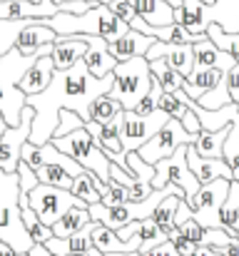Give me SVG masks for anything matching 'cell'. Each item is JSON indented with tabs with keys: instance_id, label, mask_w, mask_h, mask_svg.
<instances>
[{
	"instance_id": "cell-1",
	"label": "cell",
	"mask_w": 239,
	"mask_h": 256,
	"mask_svg": "<svg viewBox=\"0 0 239 256\" xmlns=\"http://www.w3.org/2000/svg\"><path fill=\"white\" fill-rule=\"evenodd\" d=\"M115 82V75H105V78H95L85 60H80L78 65L68 68V70H55L50 85L45 87L40 94H28L25 104L35 107V117H33V130L28 142L43 147L45 142L53 140L58 122H60V110H73L87 124V110L90 102L100 94H110Z\"/></svg>"
},
{
	"instance_id": "cell-2",
	"label": "cell",
	"mask_w": 239,
	"mask_h": 256,
	"mask_svg": "<svg viewBox=\"0 0 239 256\" xmlns=\"http://www.w3.org/2000/svg\"><path fill=\"white\" fill-rule=\"evenodd\" d=\"M0 239L18 254H28L35 242L28 234L20 214V176L18 172L0 170Z\"/></svg>"
},
{
	"instance_id": "cell-3",
	"label": "cell",
	"mask_w": 239,
	"mask_h": 256,
	"mask_svg": "<svg viewBox=\"0 0 239 256\" xmlns=\"http://www.w3.org/2000/svg\"><path fill=\"white\" fill-rule=\"evenodd\" d=\"M35 60L38 55H23L15 48L0 55V114L10 127H20L23 122V107L28 94L20 90V80Z\"/></svg>"
},
{
	"instance_id": "cell-4",
	"label": "cell",
	"mask_w": 239,
	"mask_h": 256,
	"mask_svg": "<svg viewBox=\"0 0 239 256\" xmlns=\"http://www.w3.org/2000/svg\"><path fill=\"white\" fill-rule=\"evenodd\" d=\"M112 75H115V82L110 90V97L117 100L125 110H137L140 100L155 85L152 72H150V60L145 55L117 62Z\"/></svg>"
},
{
	"instance_id": "cell-5",
	"label": "cell",
	"mask_w": 239,
	"mask_h": 256,
	"mask_svg": "<svg viewBox=\"0 0 239 256\" xmlns=\"http://www.w3.org/2000/svg\"><path fill=\"white\" fill-rule=\"evenodd\" d=\"M53 144H55L60 152L70 154L80 167H85L87 172H92L95 176H100L105 184L110 182V167H112V162H110L107 152H105V150L95 142V137L87 132V127L75 130V132L68 134V137H53Z\"/></svg>"
},
{
	"instance_id": "cell-6",
	"label": "cell",
	"mask_w": 239,
	"mask_h": 256,
	"mask_svg": "<svg viewBox=\"0 0 239 256\" xmlns=\"http://www.w3.org/2000/svg\"><path fill=\"white\" fill-rule=\"evenodd\" d=\"M28 202H30L33 212L40 216V222L48 224V226H53V224H55L63 214H68L73 206H87L70 189L50 186V184H38L35 189H30Z\"/></svg>"
},
{
	"instance_id": "cell-7",
	"label": "cell",
	"mask_w": 239,
	"mask_h": 256,
	"mask_svg": "<svg viewBox=\"0 0 239 256\" xmlns=\"http://www.w3.org/2000/svg\"><path fill=\"white\" fill-rule=\"evenodd\" d=\"M187 147L189 144H182L172 157L167 160H159L155 164V179H152V186L155 189H164L167 184H177L182 192H184V199L192 202L194 194L199 192V179L192 174L189 170V162H187Z\"/></svg>"
},
{
	"instance_id": "cell-8",
	"label": "cell",
	"mask_w": 239,
	"mask_h": 256,
	"mask_svg": "<svg viewBox=\"0 0 239 256\" xmlns=\"http://www.w3.org/2000/svg\"><path fill=\"white\" fill-rule=\"evenodd\" d=\"M169 114L164 110H157L152 114H137L135 110H125V120H122V150L125 154L137 152L142 144H147L159 130L167 124Z\"/></svg>"
},
{
	"instance_id": "cell-9",
	"label": "cell",
	"mask_w": 239,
	"mask_h": 256,
	"mask_svg": "<svg viewBox=\"0 0 239 256\" xmlns=\"http://www.w3.org/2000/svg\"><path fill=\"white\" fill-rule=\"evenodd\" d=\"M194 140H197V134H189V132L182 127L179 120L169 117L167 124L159 130L147 144H142L137 152H140V157H142L147 164H157L159 160L172 157L182 144H194Z\"/></svg>"
},
{
	"instance_id": "cell-10",
	"label": "cell",
	"mask_w": 239,
	"mask_h": 256,
	"mask_svg": "<svg viewBox=\"0 0 239 256\" xmlns=\"http://www.w3.org/2000/svg\"><path fill=\"white\" fill-rule=\"evenodd\" d=\"M229 186H232V179H214V182H207L199 186V192L194 194V199L189 202L192 212H194V219L204 226V229H222L219 226V209L229 194Z\"/></svg>"
},
{
	"instance_id": "cell-11",
	"label": "cell",
	"mask_w": 239,
	"mask_h": 256,
	"mask_svg": "<svg viewBox=\"0 0 239 256\" xmlns=\"http://www.w3.org/2000/svg\"><path fill=\"white\" fill-rule=\"evenodd\" d=\"M33 117H35V107L25 104L23 107V122H20V127H8V132L3 134V140H0V170L18 172L23 144L28 142L30 130H33Z\"/></svg>"
},
{
	"instance_id": "cell-12",
	"label": "cell",
	"mask_w": 239,
	"mask_h": 256,
	"mask_svg": "<svg viewBox=\"0 0 239 256\" xmlns=\"http://www.w3.org/2000/svg\"><path fill=\"white\" fill-rule=\"evenodd\" d=\"M145 58L150 62L164 58L169 62V68H174L182 78H189L192 75V68H194V45H174V42L155 40V45L147 50Z\"/></svg>"
},
{
	"instance_id": "cell-13",
	"label": "cell",
	"mask_w": 239,
	"mask_h": 256,
	"mask_svg": "<svg viewBox=\"0 0 239 256\" xmlns=\"http://www.w3.org/2000/svg\"><path fill=\"white\" fill-rule=\"evenodd\" d=\"M87 42V52H85V65L95 78H105L117 68V60L110 55V42L100 35H80Z\"/></svg>"
},
{
	"instance_id": "cell-14",
	"label": "cell",
	"mask_w": 239,
	"mask_h": 256,
	"mask_svg": "<svg viewBox=\"0 0 239 256\" xmlns=\"http://www.w3.org/2000/svg\"><path fill=\"white\" fill-rule=\"evenodd\" d=\"M92 246L100 252V254H140V246H142V239L140 234H135L130 242H122L117 236L115 229L95 222V229H92Z\"/></svg>"
},
{
	"instance_id": "cell-15",
	"label": "cell",
	"mask_w": 239,
	"mask_h": 256,
	"mask_svg": "<svg viewBox=\"0 0 239 256\" xmlns=\"http://www.w3.org/2000/svg\"><path fill=\"white\" fill-rule=\"evenodd\" d=\"M237 65V58L219 50L209 38L194 42V68L192 72H199V70H222V72H229L232 68Z\"/></svg>"
},
{
	"instance_id": "cell-16",
	"label": "cell",
	"mask_w": 239,
	"mask_h": 256,
	"mask_svg": "<svg viewBox=\"0 0 239 256\" xmlns=\"http://www.w3.org/2000/svg\"><path fill=\"white\" fill-rule=\"evenodd\" d=\"M187 162H189V170L192 174L199 179V184H207V182H214V179H232V170L227 164V160H212V157H202L194 144L187 147Z\"/></svg>"
},
{
	"instance_id": "cell-17",
	"label": "cell",
	"mask_w": 239,
	"mask_h": 256,
	"mask_svg": "<svg viewBox=\"0 0 239 256\" xmlns=\"http://www.w3.org/2000/svg\"><path fill=\"white\" fill-rule=\"evenodd\" d=\"M152 45H155V38H152V35H142L140 30L130 28L120 40L110 42V55H112L117 62H125V60L147 55V50H150Z\"/></svg>"
},
{
	"instance_id": "cell-18",
	"label": "cell",
	"mask_w": 239,
	"mask_h": 256,
	"mask_svg": "<svg viewBox=\"0 0 239 256\" xmlns=\"http://www.w3.org/2000/svg\"><path fill=\"white\" fill-rule=\"evenodd\" d=\"M53 75H55V62H53L50 55H43V58H38V60L28 68V72L23 75L20 90H23L25 94H40L45 87L50 85Z\"/></svg>"
},
{
	"instance_id": "cell-19",
	"label": "cell",
	"mask_w": 239,
	"mask_h": 256,
	"mask_svg": "<svg viewBox=\"0 0 239 256\" xmlns=\"http://www.w3.org/2000/svg\"><path fill=\"white\" fill-rule=\"evenodd\" d=\"M87 52V42L82 38H58L55 40V50H53V62L55 70H68L73 65H78Z\"/></svg>"
},
{
	"instance_id": "cell-20",
	"label": "cell",
	"mask_w": 239,
	"mask_h": 256,
	"mask_svg": "<svg viewBox=\"0 0 239 256\" xmlns=\"http://www.w3.org/2000/svg\"><path fill=\"white\" fill-rule=\"evenodd\" d=\"M232 132V124L212 132V130H199L197 140H194V150L202 154V157H212V160H222V152H224V142Z\"/></svg>"
},
{
	"instance_id": "cell-21",
	"label": "cell",
	"mask_w": 239,
	"mask_h": 256,
	"mask_svg": "<svg viewBox=\"0 0 239 256\" xmlns=\"http://www.w3.org/2000/svg\"><path fill=\"white\" fill-rule=\"evenodd\" d=\"M227 72H222V70H199V72H192L189 78H184V85L182 90L192 97V100H199L202 94H207L209 90H214V87L222 82V78H224Z\"/></svg>"
},
{
	"instance_id": "cell-22",
	"label": "cell",
	"mask_w": 239,
	"mask_h": 256,
	"mask_svg": "<svg viewBox=\"0 0 239 256\" xmlns=\"http://www.w3.org/2000/svg\"><path fill=\"white\" fill-rule=\"evenodd\" d=\"M90 222H92V216H90V209L87 206H73L68 214H63L53 224V234L55 236H63V239H70L73 234H78L80 229H85Z\"/></svg>"
},
{
	"instance_id": "cell-23",
	"label": "cell",
	"mask_w": 239,
	"mask_h": 256,
	"mask_svg": "<svg viewBox=\"0 0 239 256\" xmlns=\"http://www.w3.org/2000/svg\"><path fill=\"white\" fill-rule=\"evenodd\" d=\"M219 226L229 234V236H239V182L232 179L229 194L219 209Z\"/></svg>"
},
{
	"instance_id": "cell-24",
	"label": "cell",
	"mask_w": 239,
	"mask_h": 256,
	"mask_svg": "<svg viewBox=\"0 0 239 256\" xmlns=\"http://www.w3.org/2000/svg\"><path fill=\"white\" fill-rule=\"evenodd\" d=\"M150 72H152V80L159 82V87H162L167 94L182 90V85H184V78H182L174 68H169V62H167L164 58H159V60H152V62H150Z\"/></svg>"
},
{
	"instance_id": "cell-25",
	"label": "cell",
	"mask_w": 239,
	"mask_h": 256,
	"mask_svg": "<svg viewBox=\"0 0 239 256\" xmlns=\"http://www.w3.org/2000/svg\"><path fill=\"white\" fill-rule=\"evenodd\" d=\"M125 107L117 102V100H112L110 94H100V97H95L92 102H90V110H87V122H97V124H102V122H110L117 112H122Z\"/></svg>"
},
{
	"instance_id": "cell-26",
	"label": "cell",
	"mask_w": 239,
	"mask_h": 256,
	"mask_svg": "<svg viewBox=\"0 0 239 256\" xmlns=\"http://www.w3.org/2000/svg\"><path fill=\"white\" fill-rule=\"evenodd\" d=\"M182 196H184L182 192L167 194V196H164V199L157 204L155 214H152V219H155L159 226L167 232V236H169V232L174 229V214H177V206H179V199H182Z\"/></svg>"
},
{
	"instance_id": "cell-27",
	"label": "cell",
	"mask_w": 239,
	"mask_h": 256,
	"mask_svg": "<svg viewBox=\"0 0 239 256\" xmlns=\"http://www.w3.org/2000/svg\"><path fill=\"white\" fill-rule=\"evenodd\" d=\"M140 239H142V246H140V254H147V252H152L155 246L159 244H164V242H169V236H167V232L159 226L157 222L150 216V219H142L140 222Z\"/></svg>"
},
{
	"instance_id": "cell-28",
	"label": "cell",
	"mask_w": 239,
	"mask_h": 256,
	"mask_svg": "<svg viewBox=\"0 0 239 256\" xmlns=\"http://www.w3.org/2000/svg\"><path fill=\"white\" fill-rule=\"evenodd\" d=\"M92 172H82V174H78L75 179H73V186H70V192L75 194V196H80L87 206L90 204H97V202H102V194L97 192V186H95V182H92Z\"/></svg>"
},
{
	"instance_id": "cell-29",
	"label": "cell",
	"mask_w": 239,
	"mask_h": 256,
	"mask_svg": "<svg viewBox=\"0 0 239 256\" xmlns=\"http://www.w3.org/2000/svg\"><path fill=\"white\" fill-rule=\"evenodd\" d=\"M38 174V179H40V184H50V186H60V189H70L73 186V174H68V172L63 170V167H58V164H43V167H38L35 170Z\"/></svg>"
},
{
	"instance_id": "cell-30",
	"label": "cell",
	"mask_w": 239,
	"mask_h": 256,
	"mask_svg": "<svg viewBox=\"0 0 239 256\" xmlns=\"http://www.w3.org/2000/svg\"><path fill=\"white\" fill-rule=\"evenodd\" d=\"M199 107H204V110H219V107H224V104H229L232 102V94H229V85H227V75L222 78V82L214 87V90H209L207 94H202L199 100H194Z\"/></svg>"
},
{
	"instance_id": "cell-31",
	"label": "cell",
	"mask_w": 239,
	"mask_h": 256,
	"mask_svg": "<svg viewBox=\"0 0 239 256\" xmlns=\"http://www.w3.org/2000/svg\"><path fill=\"white\" fill-rule=\"evenodd\" d=\"M82 127H85V120L80 117L78 112H73V110H60V122H58V130H55L53 137H68V134H73L75 130H82Z\"/></svg>"
},
{
	"instance_id": "cell-32",
	"label": "cell",
	"mask_w": 239,
	"mask_h": 256,
	"mask_svg": "<svg viewBox=\"0 0 239 256\" xmlns=\"http://www.w3.org/2000/svg\"><path fill=\"white\" fill-rule=\"evenodd\" d=\"M222 157L227 160V164H229V170H232V179L239 182V132H234V130L229 132V137H227V142H224Z\"/></svg>"
},
{
	"instance_id": "cell-33",
	"label": "cell",
	"mask_w": 239,
	"mask_h": 256,
	"mask_svg": "<svg viewBox=\"0 0 239 256\" xmlns=\"http://www.w3.org/2000/svg\"><path fill=\"white\" fill-rule=\"evenodd\" d=\"M127 202H130L127 186L120 184V182H115V179H110V182H107V192H105V196H102V204H105V206H120V204H127Z\"/></svg>"
},
{
	"instance_id": "cell-34",
	"label": "cell",
	"mask_w": 239,
	"mask_h": 256,
	"mask_svg": "<svg viewBox=\"0 0 239 256\" xmlns=\"http://www.w3.org/2000/svg\"><path fill=\"white\" fill-rule=\"evenodd\" d=\"M162 94H164V90L159 87V82H155L152 85V90L140 100V104H137V114H152V112H157L159 110V100H162Z\"/></svg>"
},
{
	"instance_id": "cell-35",
	"label": "cell",
	"mask_w": 239,
	"mask_h": 256,
	"mask_svg": "<svg viewBox=\"0 0 239 256\" xmlns=\"http://www.w3.org/2000/svg\"><path fill=\"white\" fill-rule=\"evenodd\" d=\"M179 232H182V234H184L192 244H197V246H199V244H202V236H204V232H207V229H204V226H202L194 216H192V219H187V222L179 226Z\"/></svg>"
},
{
	"instance_id": "cell-36",
	"label": "cell",
	"mask_w": 239,
	"mask_h": 256,
	"mask_svg": "<svg viewBox=\"0 0 239 256\" xmlns=\"http://www.w3.org/2000/svg\"><path fill=\"white\" fill-rule=\"evenodd\" d=\"M169 242L174 244V249L179 252V256H189L194 249H197V244H192V242H189V239L179 232V226H174V229L169 232Z\"/></svg>"
},
{
	"instance_id": "cell-37",
	"label": "cell",
	"mask_w": 239,
	"mask_h": 256,
	"mask_svg": "<svg viewBox=\"0 0 239 256\" xmlns=\"http://www.w3.org/2000/svg\"><path fill=\"white\" fill-rule=\"evenodd\" d=\"M107 8H110L117 18H122L125 22H132V18L137 15V10H135V5H132L130 0H110Z\"/></svg>"
},
{
	"instance_id": "cell-38",
	"label": "cell",
	"mask_w": 239,
	"mask_h": 256,
	"mask_svg": "<svg viewBox=\"0 0 239 256\" xmlns=\"http://www.w3.org/2000/svg\"><path fill=\"white\" fill-rule=\"evenodd\" d=\"M229 239H232V236H229L224 229H207L204 236H202V244H199V246H212V249H217V246L227 244Z\"/></svg>"
},
{
	"instance_id": "cell-39",
	"label": "cell",
	"mask_w": 239,
	"mask_h": 256,
	"mask_svg": "<svg viewBox=\"0 0 239 256\" xmlns=\"http://www.w3.org/2000/svg\"><path fill=\"white\" fill-rule=\"evenodd\" d=\"M45 246H48L50 254H55V256H68L70 254V239H63V236H53Z\"/></svg>"
},
{
	"instance_id": "cell-40",
	"label": "cell",
	"mask_w": 239,
	"mask_h": 256,
	"mask_svg": "<svg viewBox=\"0 0 239 256\" xmlns=\"http://www.w3.org/2000/svg\"><path fill=\"white\" fill-rule=\"evenodd\" d=\"M194 216V212H192V206H189V202L182 196L179 199V206H177V214H174V226H182L187 219H192Z\"/></svg>"
},
{
	"instance_id": "cell-41",
	"label": "cell",
	"mask_w": 239,
	"mask_h": 256,
	"mask_svg": "<svg viewBox=\"0 0 239 256\" xmlns=\"http://www.w3.org/2000/svg\"><path fill=\"white\" fill-rule=\"evenodd\" d=\"M227 85H229V94L232 102H239V62L227 72Z\"/></svg>"
},
{
	"instance_id": "cell-42",
	"label": "cell",
	"mask_w": 239,
	"mask_h": 256,
	"mask_svg": "<svg viewBox=\"0 0 239 256\" xmlns=\"http://www.w3.org/2000/svg\"><path fill=\"white\" fill-rule=\"evenodd\" d=\"M217 252H219L222 256H239V236H232L227 244L217 246Z\"/></svg>"
},
{
	"instance_id": "cell-43",
	"label": "cell",
	"mask_w": 239,
	"mask_h": 256,
	"mask_svg": "<svg viewBox=\"0 0 239 256\" xmlns=\"http://www.w3.org/2000/svg\"><path fill=\"white\" fill-rule=\"evenodd\" d=\"M189 256H222V254H219L217 249H212V246H197Z\"/></svg>"
},
{
	"instance_id": "cell-44",
	"label": "cell",
	"mask_w": 239,
	"mask_h": 256,
	"mask_svg": "<svg viewBox=\"0 0 239 256\" xmlns=\"http://www.w3.org/2000/svg\"><path fill=\"white\" fill-rule=\"evenodd\" d=\"M28 256H55V254H50L45 244H35V246L28 252Z\"/></svg>"
},
{
	"instance_id": "cell-45",
	"label": "cell",
	"mask_w": 239,
	"mask_h": 256,
	"mask_svg": "<svg viewBox=\"0 0 239 256\" xmlns=\"http://www.w3.org/2000/svg\"><path fill=\"white\" fill-rule=\"evenodd\" d=\"M0 256H28V254H18L10 244H5V242L0 239Z\"/></svg>"
},
{
	"instance_id": "cell-46",
	"label": "cell",
	"mask_w": 239,
	"mask_h": 256,
	"mask_svg": "<svg viewBox=\"0 0 239 256\" xmlns=\"http://www.w3.org/2000/svg\"><path fill=\"white\" fill-rule=\"evenodd\" d=\"M68 256H102V254H100V252H97V249L92 246L90 252H82V254H68Z\"/></svg>"
},
{
	"instance_id": "cell-47",
	"label": "cell",
	"mask_w": 239,
	"mask_h": 256,
	"mask_svg": "<svg viewBox=\"0 0 239 256\" xmlns=\"http://www.w3.org/2000/svg\"><path fill=\"white\" fill-rule=\"evenodd\" d=\"M8 127H10V124H8V122H5V117L0 114V140H3V134L8 132Z\"/></svg>"
},
{
	"instance_id": "cell-48",
	"label": "cell",
	"mask_w": 239,
	"mask_h": 256,
	"mask_svg": "<svg viewBox=\"0 0 239 256\" xmlns=\"http://www.w3.org/2000/svg\"><path fill=\"white\" fill-rule=\"evenodd\" d=\"M167 2H169L172 8H182V0H167Z\"/></svg>"
},
{
	"instance_id": "cell-49",
	"label": "cell",
	"mask_w": 239,
	"mask_h": 256,
	"mask_svg": "<svg viewBox=\"0 0 239 256\" xmlns=\"http://www.w3.org/2000/svg\"><path fill=\"white\" fill-rule=\"evenodd\" d=\"M55 2H65V0H55Z\"/></svg>"
},
{
	"instance_id": "cell-50",
	"label": "cell",
	"mask_w": 239,
	"mask_h": 256,
	"mask_svg": "<svg viewBox=\"0 0 239 256\" xmlns=\"http://www.w3.org/2000/svg\"><path fill=\"white\" fill-rule=\"evenodd\" d=\"M237 107H239V102H237Z\"/></svg>"
},
{
	"instance_id": "cell-51",
	"label": "cell",
	"mask_w": 239,
	"mask_h": 256,
	"mask_svg": "<svg viewBox=\"0 0 239 256\" xmlns=\"http://www.w3.org/2000/svg\"><path fill=\"white\" fill-rule=\"evenodd\" d=\"M0 2H3V0H0Z\"/></svg>"
}]
</instances>
